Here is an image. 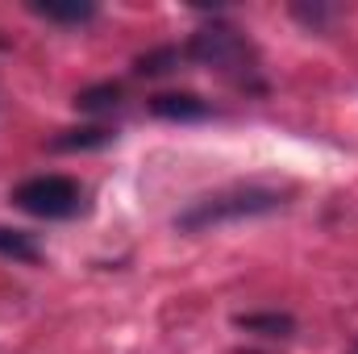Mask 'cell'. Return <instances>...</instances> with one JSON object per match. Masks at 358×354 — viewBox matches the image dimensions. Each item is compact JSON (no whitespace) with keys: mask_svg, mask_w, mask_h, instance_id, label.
Listing matches in <instances>:
<instances>
[{"mask_svg":"<svg viewBox=\"0 0 358 354\" xmlns=\"http://www.w3.org/2000/svg\"><path fill=\"white\" fill-rule=\"evenodd\" d=\"M275 208H283V192H275V187H255V183L250 187H225V192L192 200L183 213H176V229L204 234V229H217L229 221H250V217H263Z\"/></svg>","mask_w":358,"mask_h":354,"instance_id":"6da1fadb","label":"cell"},{"mask_svg":"<svg viewBox=\"0 0 358 354\" xmlns=\"http://www.w3.org/2000/svg\"><path fill=\"white\" fill-rule=\"evenodd\" d=\"M179 59H183V50H176V46H163V50L142 55V59L134 63V71H138V76H167L171 67H179Z\"/></svg>","mask_w":358,"mask_h":354,"instance_id":"30bf717a","label":"cell"},{"mask_svg":"<svg viewBox=\"0 0 358 354\" xmlns=\"http://www.w3.org/2000/svg\"><path fill=\"white\" fill-rule=\"evenodd\" d=\"M121 84H92V88H84L80 96H76V108L80 113H113V108H121Z\"/></svg>","mask_w":358,"mask_h":354,"instance_id":"9c48e42d","label":"cell"},{"mask_svg":"<svg viewBox=\"0 0 358 354\" xmlns=\"http://www.w3.org/2000/svg\"><path fill=\"white\" fill-rule=\"evenodd\" d=\"M234 325L246 334H263V338H292L296 334V321L287 313H242Z\"/></svg>","mask_w":358,"mask_h":354,"instance_id":"5b68a950","label":"cell"},{"mask_svg":"<svg viewBox=\"0 0 358 354\" xmlns=\"http://www.w3.org/2000/svg\"><path fill=\"white\" fill-rule=\"evenodd\" d=\"M150 113L163 121H204V117H213V104L192 92H163L150 100Z\"/></svg>","mask_w":358,"mask_h":354,"instance_id":"277c9868","label":"cell"},{"mask_svg":"<svg viewBox=\"0 0 358 354\" xmlns=\"http://www.w3.org/2000/svg\"><path fill=\"white\" fill-rule=\"evenodd\" d=\"M183 55H187V59H196L200 67H217V71H225V76H246V71H250V63H255L250 42H246L234 25H221V21H213V25L196 29Z\"/></svg>","mask_w":358,"mask_h":354,"instance_id":"7a4b0ae2","label":"cell"},{"mask_svg":"<svg viewBox=\"0 0 358 354\" xmlns=\"http://www.w3.org/2000/svg\"><path fill=\"white\" fill-rule=\"evenodd\" d=\"M0 259H13V263H42V250H38V242H34L29 234L0 225Z\"/></svg>","mask_w":358,"mask_h":354,"instance_id":"ba28073f","label":"cell"},{"mask_svg":"<svg viewBox=\"0 0 358 354\" xmlns=\"http://www.w3.org/2000/svg\"><path fill=\"white\" fill-rule=\"evenodd\" d=\"M108 142H113V129L84 125V129H63L59 138H50V150H100Z\"/></svg>","mask_w":358,"mask_h":354,"instance_id":"52a82bcc","label":"cell"},{"mask_svg":"<svg viewBox=\"0 0 358 354\" xmlns=\"http://www.w3.org/2000/svg\"><path fill=\"white\" fill-rule=\"evenodd\" d=\"M29 13L46 17V21H63V25H84L96 17V4L92 0H71V4H50V0H34Z\"/></svg>","mask_w":358,"mask_h":354,"instance_id":"8992f818","label":"cell"},{"mask_svg":"<svg viewBox=\"0 0 358 354\" xmlns=\"http://www.w3.org/2000/svg\"><path fill=\"white\" fill-rule=\"evenodd\" d=\"M80 200H84V192H80V183L71 176H34L13 187V204L34 213V217H46V221L76 217Z\"/></svg>","mask_w":358,"mask_h":354,"instance_id":"3957f363","label":"cell"},{"mask_svg":"<svg viewBox=\"0 0 358 354\" xmlns=\"http://www.w3.org/2000/svg\"><path fill=\"white\" fill-rule=\"evenodd\" d=\"M304 25H325V17H334V8H325V4H313V8H304V4H296L292 8Z\"/></svg>","mask_w":358,"mask_h":354,"instance_id":"8fae6325","label":"cell"}]
</instances>
